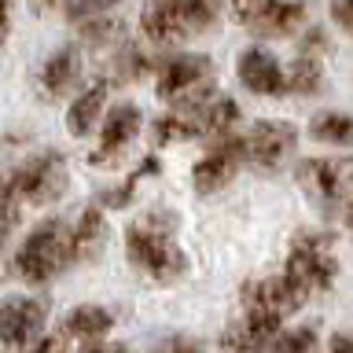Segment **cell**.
<instances>
[{
    "label": "cell",
    "instance_id": "6da1fadb",
    "mask_svg": "<svg viewBox=\"0 0 353 353\" xmlns=\"http://www.w3.org/2000/svg\"><path fill=\"white\" fill-rule=\"evenodd\" d=\"M181 217L170 206H151L125 225V258L143 280L170 287L188 276V254L176 239Z\"/></svg>",
    "mask_w": 353,
    "mask_h": 353
},
{
    "label": "cell",
    "instance_id": "7a4b0ae2",
    "mask_svg": "<svg viewBox=\"0 0 353 353\" xmlns=\"http://www.w3.org/2000/svg\"><path fill=\"white\" fill-rule=\"evenodd\" d=\"M70 265H77L74 236H70V221H63V217L37 221V225L22 236L15 254H11V272H15L26 287L52 283L55 276H63Z\"/></svg>",
    "mask_w": 353,
    "mask_h": 353
},
{
    "label": "cell",
    "instance_id": "3957f363",
    "mask_svg": "<svg viewBox=\"0 0 353 353\" xmlns=\"http://www.w3.org/2000/svg\"><path fill=\"white\" fill-rule=\"evenodd\" d=\"M154 92L176 114H199L221 96L214 81V59L203 52H170L154 70Z\"/></svg>",
    "mask_w": 353,
    "mask_h": 353
},
{
    "label": "cell",
    "instance_id": "277c9868",
    "mask_svg": "<svg viewBox=\"0 0 353 353\" xmlns=\"http://www.w3.org/2000/svg\"><path fill=\"white\" fill-rule=\"evenodd\" d=\"M225 0H148L140 11V33L154 48H173L188 37L214 30Z\"/></svg>",
    "mask_w": 353,
    "mask_h": 353
},
{
    "label": "cell",
    "instance_id": "5b68a950",
    "mask_svg": "<svg viewBox=\"0 0 353 353\" xmlns=\"http://www.w3.org/2000/svg\"><path fill=\"white\" fill-rule=\"evenodd\" d=\"M298 291L309 298L320 291H331L339 280V258H335V236L324 228H302L287 247V261L280 269Z\"/></svg>",
    "mask_w": 353,
    "mask_h": 353
},
{
    "label": "cell",
    "instance_id": "8992f818",
    "mask_svg": "<svg viewBox=\"0 0 353 353\" xmlns=\"http://www.w3.org/2000/svg\"><path fill=\"white\" fill-rule=\"evenodd\" d=\"M4 181L11 184V192L19 195L22 206H52L70 192V162L63 151L44 148L37 154H30L26 162L4 170Z\"/></svg>",
    "mask_w": 353,
    "mask_h": 353
},
{
    "label": "cell",
    "instance_id": "52a82bcc",
    "mask_svg": "<svg viewBox=\"0 0 353 353\" xmlns=\"http://www.w3.org/2000/svg\"><path fill=\"white\" fill-rule=\"evenodd\" d=\"M298 184L302 192L313 199L316 210L335 214L346 206V199L353 195V159L350 154H316V159H302L298 162Z\"/></svg>",
    "mask_w": 353,
    "mask_h": 353
},
{
    "label": "cell",
    "instance_id": "ba28073f",
    "mask_svg": "<svg viewBox=\"0 0 353 353\" xmlns=\"http://www.w3.org/2000/svg\"><path fill=\"white\" fill-rule=\"evenodd\" d=\"M48 302L37 294H8L0 298V350L26 353L44 335Z\"/></svg>",
    "mask_w": 353,
    "mask_h": 353
},
{
    "label": "cell",
    "instance_id": "9c48e42d",
    "mask_svg": "<svg viewBox=\"0 0 353 353\" xmlns=\"http://www.w3.org/2000/svg\"><path fill=\"white\" fill-rule=\"evenodd\" d=\"M247 165V148H243V137L228 132V137H217L206 143V151L195 159L192 165V188L199 195H214L225 192V188L236 181V173Z\"/></svg>",
    "mask_w": 353,
    "mask_h": 353
},
{
    "label": "cell",
    "instance_id": "30bf717a",
    "mask_svg": "<svg viewBox=\"0 0 353 353\" xmlns=\"http://www.w3.org/2000/svg\"><path fill=\"white\" fill-rule=\"evenodd\" d=\"M140 132H143V110L137 103H129V99L110 103L107 118L96 129V148L88 151V165H118Z\"/></svg>",
    "mask_w": 353,
    "mask_h": 353
},
{
    "label": "cell",
    "instance_id": "8fae6325",
    "mask_svg": "<svg viewBox=\"0 0 353 353\" xmlns=\"http://www.w3.org/2000/svg\"><path fill=\"white\" fill-rule=\"evenodd\" d=\"M243 148H247V165H254L261 173H276L283 170L298 148V125L283 118H261L243 137Z\"/></svg>",
    "mask_w": 353,
    "mask_h": 353
},
{
    "label": "cell",
    "instance_id": "7c38bea8",
    "mask_svg": "<svg viewBox=\"0 0 353 353\" xmlns=\"http://www.w3.org/2000/svg\"><path fill=\"white\" fill-rule=\"evenodd\" d=\"M309 302L305 291H298V287L287 280L283 272L276 276H254L239 287V305L243 309H258V313H269L276 320H287L294 316L298 309Z\"/></svg>",
    "mask_w": 353,
    "mask_h": 353
},
{
    "label": "cell",
    "instance_id": "4fadbf2b",
    "mask_svg": "<svg viewBox=\"0 0 353 353\" xmlns=\"http://www.w3.org/2000/svg\"><path fill=\"white\" fill-rule=\"evenodd\" d=\"M236 77L250 96H261V99L287 96V66L280 63V55L272 48H265V44H250V48L239 52Z\"/></svg>",
    "mask_w": 353,
    "mask_h": 353
},
{
    "label": "cell",
    "instance_id": "5bb4252c",
    "mask_svg": "<svg viewBox=\"0 0 353 353\" xmlns=\"http://www.w3.org/2000/svg\"><path fill=\"white\" fill-rule=\"evenodd\" d=\"M81 74H85V48L81 44H59L37 66V96L48 99V103H59V99L81 88Z\"/></svg>",
    "mask_w": 353,
    "mask_h": 353
},
{
    "label": "cell",
    "instance_id": "9a60e30c",
    "mask_svg": "<svg viewBox=\"0 0 353 353\" xmlns=\"http://www.w3.org/2000/svg\"><path fill=\"white\" fill-rule=\"evenodd\" d=\"M110 88H114V81H110L107 74H99L70 96V103H66V132H70V137L85 140L99 129V121H103L107 110H110Z\"/></svg>",
    "mask_w": 353,
    "mask_h": 353
},
{
    "label": "cell",
    "instance_id": "2e32d148",
    "mask_svg": "<svg viewBox=\"0 0 353 353\" xmlns=\"http://www.w3.org/2000/svg\"><path fill=\"white\" fill-rule=\"evenodd\" d=\"M280 331H283V320L258 313V309H243V316L232 320L221 331L217 346H221V353H265Z\"/></svg>",
    "mask_w": 353,
    "mask_h": 353
},
{
    "label": "cell",
    "instance_id": "e0dca14e",
    "mask_svg": "<svg viewBox=\"0 0 353 353\" xmlns=\"http://www.w3.org/2000/svg\"><path fill=\"white\" fill-rule=\"evenodd\" d=\"M59 331H63L66 342H81V346H88V342H107V335L114 331V313H110L107 305L81 302L63 316Z\"/></svg>",
    "mask_w": 353,
    "mask_h": 353
},
{
    "label": "cell",
    "instance_id": "ac0fdd59",
    "mask_svg": "<svg viewBox=\"0 0 353 353\" xmlns=\"http://www.w3.org/2000/svg\"><path fill=\"white\" fill-rule=\"evenodd\" d=\"M70 236H74V258L77 261H96L99 254H103L107 239H110L107 210L99 203H88L81 214L70 221Z\"/></svg>",
    "mask_w": 353,
    "mask_h": 353
},
{
    "label": "cell",
    "instance_id": "d6986e66",
    "mask_svg": "<svg viewBox=\"0 0 353 353\" xmlns=\"http://www.w3.org/2000/svg\"><path fill=\"white\" fill-rule=\"evenodd\" d=\"M154 44H148V41H132V37H125L118 44L114 52H110V81H118V85H132V81H143L148 74H154L159 70V55L151 52Z\"/></svg>",
    "mask_w": 353,
    "mask_h": 353
},
{
    "label": "cell",
    "instance_id": "ffe728a7",
    "mask_svg": "<svg viewBox=\"0 0 353 353\" xmlns=\"http://www.w3.org/2000/svg\"><path fill=\"white\" fill-rule=\"evenodd\" d=\"M305 26H309V4L305 0H276L272 11L250 33L261 41H283V37H302Z\"/></svg>",
    "mask_w": 353,
    "mask_h": 353
},
{
    "label": "cell",
    "instance_id": "44dd1931",
    "mask_svg": "<svg viewBox=\"0 0 353 353\" xmlns=\"http://www.w3.org/2000/svg\"><path fill=\"white\" fill-rule=\"evenodd\" d=\"M162 170V159L159 154H143V159L137 162V170H129L121 181H114V184H107V188H99L96 192V203L103 206V210H125V206H132V199H137V192H140V184L148 181V176H154Z\"/></svg>",
    "mask_w": 353,
    "mask_h": 353
},
{
    "label": "cell",
    "instance_id": "7402d4cb",
    "mask_svg": "<svg viewBox=\"0 0 353 353\" xmlns=\"http://www.w3.org/2000/svg\"><path fill=\"white\" fill-rule=\"evenodd\" d=\"M239 103L232 96H217L214 103H206L199 114H192L195 118V129H199V140L203 143H210V140H217V137H228V132H236V125H239Z\"/></svg>",
    "mask_w": 353,
    "mask_h": 353
},
{
    "label": "cell",
    "instance_id": "603a6c76",
    "mask_svg": "<svg viewBox=\"0 0 353 353\" xmlns=\"http://www.w3.org/2000/svg\"><path fill=\"white\" fill-rule=\"evenodd\" d=\"M309 137L324 148H353V114L346 110H316L309 118Z\"/></svg>",
    "mask_w": 353,
    "mask_h": 353
},
{
    "label": "cell",
    "instance_id": "cb8c5ba5",
    "mask_svg": "<svg viewBox=\"0 0 353 353\" xmlns=\"http://www.w3.org/2000/svg\"><path fill=\"white\" fill-rule=\"evenodd\" d=\"M324 88V59L309 52H294L287 66V96H316Z\"/></svg>",
    "mask_w": 353,
    "mask_h": 353
},
{
    "label": "cell",
    "instance_id": "d4e9b609",
    "mask_svg": "<svg viewBox=\"0 0 353 353\" xmlns=\"http://www.w3.org/2000/svg\"><path fill=\"white\" fill-rule=\"evenodd\" d=\"M77 37H81V48H92V52H114L121 41H125V26H121V19L107 15V19H92V22H81V26H74Z\"/></svg>",
    "mask_w": 353,
    "mask_h": 353
},
{
    "label": "cell",
    "instance_id": "484cf974",
    "mask_svg": "<svg viewBox=\"0 0 353 353\" xmlns=\"http://www.w3.org/2000/svg\"><path fill=\"white\" fill-rule=\"evenodd\" d=\"M151 140L159 148H170V143H188V140H199V129H195V118L192 114H176V110H165L151 121Z\"/></svg>",
    "mask_w": 353,
    "mask_h": 353
},
{
    "label": "cell",
    "instance_id": "4316f807",
    "mask_svg": "<svg viewBox=\"0 0 353 353\" xmlns=\"http://www.w3.org/2000/svg\"><path fill=\"white\" fill-rule=\"evenodd\" d=\"M316 346H320L316 327L313 324H298V327H283L265 353H316Z\"/></svg>",
    "mask_w": 353,
    "mask_h": 353
},
{
    "label": "cell",
    "instance_id": "83f0119b",
    "mask_svg": "<svg viewBox=\"0 0 353 353\" xmlns=\"http://www.w3.org/2000/svg\"><path fill=\"white\" fill-rule=\"evenodd\" d=\"M125 4V0H70L63 11L70 19V26H81V22H92V19H107Z\"/></svg>",
    "mask_w": 353,
    "mask_h": 353
},
{
    "label": "cell",
    "instance_id": "f1b7e54d",
    "mask_svg": "<svg viewBox=\"0 0 353 353\" xmlns=\"http://www.w3.org/2000/svg\"><path fill=\"white\" fill-rule=\"evenodd\" d=\"M272 4H276V0H232V15H236L239 26L254 30V26H258V22L272 11Z\"/></svg>",
    "mask_w": 353,
    "mask_h": 353
},
{
    "label": "cell",
    "instance_id": "f546056e",
    "mask_svg": "<svg viewBox=\"0 0 353 353\" xmlns=\"http://www.w3.org/2000/svg\"><path fill=\"white\" fill-rule=\"evenodd\" d=\"M327 15H331V22H335L342 33H350V37H353V0H331Z\"/></svg>",
    "mask_w": 353,
    "mask_h": 353
},
{
    "label": "cell",
    "instance_id": "4dcf8cb0",
    "mask_svg": "<svg viewBox=\"0 0 353 353\" xmlns=\"http://www.w3.org/2000/svg\"><path fill=\"white\" fill-rule=\"evenodd\" d=\"M154 353H203V350H199V342H195V339H188V335H173V339H165Z\"/></svg>",
    "mask_w": 353,
    "mask_h": 353
},
{
    "label": "cell",
    "instance_id": "1f68e13d",
    "mask_svg": "<svg viewBox=\"0 0 353 353\" xmlns=\"http://www.w3.org/2000/svg\"><path fill=\"white\" fill-rule=\"evenodd\" d=\"M26 353H66V339L63 335H41Z\"/></svg>",
    "mask_w": 353,
    "mask_h": 353
},
{
    "label": "cell",
    "instance_id": "d6a6232c",
    "mask_svg": "<svg viewBox=\"0 0 353 353\" xmlns=\"http://www.w3.org/2000/svg\"><path fill=\"white\" fill-rule=\"evenodd\" d=\"M327 353H353V331H335L327 339Z\"/></svg>",
    "mask_w": 353,
    "mask_h": 353
},
{
    "label": "cell",
    "instance_id": "836d02e7",
    "mask_svg": "<svg viewBox=\"0 0 353 353\" xmlns=\"http://www.w3.org/2000/svg\"><path fill=\"white\" fill-rule=\"evenodd\" d=\"M11 37V0H0V48Z\"/></svg>",
    "mask_w": 353,
    "mask_h": 353
},
{
    "label": "cell",
    "instance_id": "e575fe53",
    "mask_svg": "<svg viewBox=\"0 0 353 353\" xmlns=\"http://www.w3.org/2000/svg\"><path fill=\"white\" fill-rule=\"evenodd\" d=\"M77 353H129V346H121V342H88Z\"/></svg>",
    "mask_w": 353,
    "mask_h": 353
},
{
    "label": "cell",
    "instance_id": "d590c367",
    "mask_svg": "<svg viewBox=\"0 0 353 353\" xmlns=\"http://www.w3.org/2000/svg\"><path fill=\"white\" fill-rule=\"evenodd\" d=\"M342 221H346V228L353 232V195L346 199V206H342Z\"/></svg>",
    "mask_w": 353,
    "mask_h": 353
},
{
    "label": "cell",
    "instance_id": "8d00e7d4",
    "mask_svg": "<svg viewBox=\"0 0 353 353\" xmlns=\"http://www.w3.org/2000/svg\"><path fill=\"white\" fill-rule=\"evenodd\" d=\"M37 8H44V11H52V8H66L70 0H33Z\"/></svg>",
    "mask_w": 353,
    "mask_h": 353
},
{
    "label": "cell",
    "instance_id": "74e56055",
    "mask_svg": "<svg viewBox=\"0 0 353 353\" xmlns=\"http://www.w3.org/2000/svg\"><path fill=\"white\" fill-rule=\"evenodd\" d=\"M11 232H15V228H8V225H4V221H0V250H4V243L11 239Z\"/></svg>",
    "mask_w": 353,
    "mask_h": 353
}]
</instances>
